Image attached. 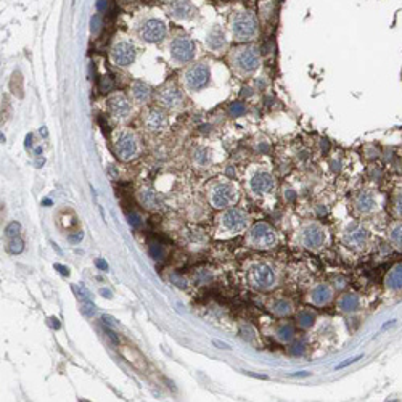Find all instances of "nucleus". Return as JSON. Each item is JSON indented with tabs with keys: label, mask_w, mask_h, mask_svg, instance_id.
<instances>
[{
	"label": "nucleus",
	"mask_w": 402,
	"mask_h": 402,
	"mask_svg": "<svg viewBox=\"0 0 402 402\" xmlns=\"http://www.w3.org/2000/svg\"><path fill=\"white\" fill-rule=\"evenodd\" d=\"M275 338H277L280 343H291L295 338V327L291 323H280L277 330H275Z\"/></svg>",
	"instance_id": "27"
},
{
	"label": "nucleus",
	"mask_w": 402,
	"mask_h": 402,
	"mask_svg": "<svg viewBox=\"0 0 402 402\" xmlns=\"http://www.w3.org/2000/svg\"><path fill=\"white\" fill-rule=\"evenodd\" d=\"M7 248H8V251L12 253V254H18V253H21L24 250V243H23V240H20L18 236H15V238H10Z\"/></svg>",
	"instance_id": "31"
},
{
	"label": "nucleus",
	"mask_w": 402,
	"mask_h": 402,
	"mask_svg": "<svg viewBox=\"0 0 402 402\" xmlns=\"http://www.w3.org/2000/svg\"><path fill=\"white\" fill-rule=\"evenodd\" d=\"M248 282L256 290L267 291L275 286V272L266 262L253 264L248 271Z\"/></svg>",
	"instance_id": "4"
},
{
	"label": "nucleus",
	"mask_w": 402,
	"mask_h": 402,
	"mask_svg": "<svg viewBox=\"0 0 402 402\" xmlns=\"http://www.w3.org/2000/svg\"><path fill=\"white\" fill-rule=\"evenodd\" d=\"M100 293H102V295L105 296V298H113V296H111V293H109V291H106V290H102Z\"/></svg>",
	"instance_id": "44"
},
{
	"label": "nucleus",
	"mask_w": 402,
	"mask_h": 402,
	"mask_svg": "<svg viewBox=\"0 0 402 402\" xmlns=\"http://www.w3.org/2000/svg\"><path fill=\"white\" fill-rule=\"evenodd\" d=\"M114 148H116V155L123 159V161H130L139 156V140L137 137L129 130L119 132V135L116 137V142H114Z\"/></svg>",
	"instance_id": "7"
},
{
	"label": "nucleus",
	"mask_w": 402,
	"mask_h": 402,
	"mask_svg": "<svg viewBox=\"0 0 402 402\" xmlns=\"http://www.w3.org/2000/svg\"><path fill=\"white\" fill-rule=\"evenodd\" d=\"M20 230H21V225L18 222H12L7 225V229H5V235H7L8 238H15V236H18Z\"/></svg>",
	"instance_id": "33"
},
{
	"label": "nucleus",
	"mask_w": 402,
	"mask_h": 402,
	"mask_svg": "<svg viewBox=\"0 0 402 402\" xmlns=\"http://www.w3.org/2000/svg\"><path fill=\"white\" fill-rule=\"evenodd\" d=\"M332 299H333V290L332 286L327 283H318L317 286H314V290L309 295V301L317 307L327 306Z\"/></svg>",
	"instance_id": "18"
},
{
	"label": "nucleus",
	"mask_w": 402,
	"mask_h": 402,
	"mask_svg": "<svg viewBox=\"0 0 402 402\" xmlns=\"http://www.w3.org/2000/svg\"><path fill=\"white\" fill-rule=\"evenodd\" d=\"M168 34V27L166 24L163 23L161 20H156V18H150L147 20L145 23H143L140 27H139V36L142 41H145L148 43H158L161 42L164 37Z\"/></svg>",
	"instance_id": "10"
},
{
	"label": "nucleus",
	"mask_w": 402,
	"mask_h": 402,
	"mask_svg": "<svg viewBox=\"0 0 402 402\" xmlns=\"http://www.w3.org/2000/svg\"><path fill=\"white\" fill-rule=\"evenodd\" d=\"M248 212L241 208H229L221 216V224L225 232L236 235L248 227Z\"/></svg>",
	"instance_id": "8"
},
{
	"label": "nucleus",
	"mask_w": 402,
	"mask_h": 402,
	"mask_svg": "<svg viewBox=\"0 0 402 402\" xmlns=\"http://www.w3.org/2000/svg\"><path fill=\"white\" fill-rule=\"evenodd\" d=\"M368 230L359 224H352L344 232V243L352 250H362L368 243Z\"/></svg>",
	"instance_id": "12"
},
{
	"label": "nucleus",
	"mask_w": 402,
	"mask_h": 402,
	"mask_svg": "<svg viewBox=\"0 0 402 402\" xmlns=\"http://www.w3.org/2000/svg\"><path fill=\"white\" fill-rule=\"evenodd\" d=\"M209 78H211V73H209V68L205 63H198L190 66L189 69L185 71L184 74V82L185 87L191 92H198L209 84Z\"/></svg>",
	"instance_id": "6"
},
{
	"label": "nucleus",
	"mask_w": 402,
	"mask_h": 402,
	"mask_svg": "<svg viewBox=\"0 0 402 402\" xmlns=\"http://www.w3.org/2000/svg\"><path fill=\"white\" fill-rule=\"evenodd\" d=\"M135 47L127 41H119L111 48V62L118 66H129L135 62Z\"/></svg>",
	"instance_id": "11"
},
{
	"label": "nucleus",
	"mask_w": 402,
	"mask_h": 402,
	"mask_svg": "<svg viewBox=\"0 0 402 402\" xmlns=\"http://www.w3.org/2000/svg\"><path fill=\"white\" fill-rule=\"evenodd\" d=\"M103 320H105V323L108 325V327H114V318H113V317H109V316H103Z\"/></svg>",
	"instance_id": "40"
},
{
	"label": "nucleus",
	"mask_w": 402,
	"mask_h": 402,
	"mask_svg": "<svg viewBox=\"0 0 402 402\" xmlns=\"http://www.w3.org/2000/svg\"><path fill=\"white\" fill-rule=\"evenodd\" d=\"M362 357H363V356H362V354H359V356H354V357H351V359H346V360H344L343 363H338V365H337V370H338V368H344V367L351 365V363L357 362V360H359V359H362Z\"/></svg>",
	"instance_id": "36"
},
{
	"label": "nucleus",
	"mask_w": 402,
	"mask_h": 402,
	"mask_svg": "<svg viewBox=\"0 0 402 402\" xmlns=\"http://www.w3.org/2000/svg\"><path fill=\"white\" fill-rule=\"evenodd\" d=\"M168 12L175 20H191L196 15V7L191 0H170Z\"/></svg>",
	"instance_id": "15"
},
{
	"label": "nucleus",
	"mask_w": 402,
	"mask_h": 402,
	"mask_svg": "<svg viewBox=\"0 0 402 402\" xmlns=\"http://www.w3.org/2000/svg\"><path fill=\"white\" fill-rule=\"evenodd\" d=\"M238 200V191L230 182H217L209 190V201L217 209L230 208Z\"/></svg>",
	"instance_id": "5"
},
{
	"label": "nucleus",
	"mask_w": 402,
	"mask_h": 402,
	"mask_svg": "<svg viewBox=\"0 0 402 402\" xmlns=\"http://www.w3.org/2000/svg\"><path fill=\"white\" fill-rule=\"evenodd\" d=\"M50 322H52V327H53V328H60V323H58L57 318H53V317H52V318H50Z\"/></svg>",
	"instance_id": "43"
},
{
	"label": "nucleus",
	"mask_w": 402,
	"mask_h": 402,
	"mask_svg": "<svg viewBox=\"0 0 402 402\" xmlns=\"http://www.w3.org/2000/svg\"><path fill=\"white\" fill-rule=\"evenodd\" d=\"M316 322V316L311 311H301L298 314V325L301 328H311Z\"/></svg>",
	"instance_id": "30"
},
{
	"label": "nucleus",
	"mask_w": 402,
	"mask_h": 402,
	"mask_svg": "<svg viewBox=\"0 0 402 402\" xmlns=\"http://www.w3.org/2000/svg\"><path fill=\"white\" fill-rule=\"evenodd\" d=\"M121 354H123L124 359L127 360L130 365H134L137 370H145L147 363L139 351H135L134 348H130V346H124V348H121Z\"/></svg>",
	"instance_id": "23"
},
{
	"label": "nucleus",
	"mask_w": 402,
	"mask_h": 402,
	"mask_svg": "<svg viewBox=\"0 0 402 402\" xmlns=\"http://www.w3.org/2000/svg\"><path fill=\"white\" fill-rule=\"evenodd\" d=\"M275 185V179L271 172H266V170H261V172H256L250 179V190L254 195H266L269 193Z\"/></svg>",
	"instance_id": "16"
},
{
	"label": "nucleus",
	"mask_w": 402,
	"mask_h": 402,
	"mask_svg": "<svg viewBox=\"0 0 402 402\" xmlns=\"http://www.w3.org/2000/svg\"><path fill=\"white\" fill-rule=\"evenodd\" d=\"M170 57H172L174 62L177 63H189L195 57V42L190 39V37H175V39L170 42Z\"/></svg>",
	"instance_id": "9"
},
{
	"label": "nucleus",
	"mask_w": 402,
	"mask_h": 402,
	"mask_svg": "<svg viewBox=\"0 0 402 402\" xmlns=\"http://www.w3.org/2000/svg\"><path fill=\"white\" fill-rule=\"evenodd\" d=\"M214 344L221 346V349H229V346H227V344H224V343H219V341H214Z\"/></svg>",
	"instance_id": "45"
},
{
	"label": "nucleus",
	"mask_w": 402,
	"mask_h": 402,
	"mask_svg": "<svg viewBox=\"0 0 402 402\" xmlns=\"http://www.w3.org/2000/svg\"><path fill=\"white\" fill-rule=\"evenodd\" d=\"M208 151L206 150H200L198 151V156H196V161L198 163H201V164H205V163H208Z\"/></svg>",
	"instance_id": "37"
},
{
	"label": "nucleus",
	"mask_w": 402,
	"mask_h": 402,
	"mask_svg": "<svg viewBox=\"0 0 402 402\" xmlns=\"http://www.w3.org/2000/svg\"><path fill=\"white\" fill-rule=\"evenodd\" d=\"M246 243L254 250H271L277 245V233L267 222H257L248 230Z\"/></svg>",
	"instance_id": "3"
},
{
	"label": "nucleus",
	"mask_w": 402,
	"mask_h": 402,
	"mask_svg": "<svg viewBox=\"0 0 402 402\" xmlns=\"http://www.w3.org/2000/svg\"><path fill=\"white\" fill-rule=\"evenodd\" d=\"M97 266L102 269V271H108V264L105 262V261H102V259H98L97 261Z\"/></svg>",
	"instance_id": "42"
},
{
	"label": "nucleus",
	"mask_w": 402,
	"mask_h": 402,
	"mask_svg": "<svg viewBox=\"0 0 402 402\" xmlns=\"http://www.w3.org/2000/svg\"><path fill=\"white\" fill-rule=\"evenodd\" d=\"M230 64L241 76H250L256 73L261 66V53L254 45L236 47L230 53Z\"/></svg>",
	"instance_id": "1"
},
{
	"label": "nucleus",
	"mask_w": 402,
	"mask_h": 402,
	"mask_svg": "<svg viewBox=\"0 0 402 402\" xmlns=\"http://www.w3.org/2000/svg\"><path fill=\"white\" fill-rule=\"evenodd\" d=\"M69 240H71V241H74V243H78V241L82 240V232H78L76 235H71V236H69Z\"/></svg>",
	"instance_id": "41"
},
{
	"label": "nucleus",
	"mask_w": 402,
	"mask_h": 402,
	"mask_svg": "<svg viewBox=\"0 0 402 402\" xmlns=\"http://www.w3.org/2000/svg\"><path fill=\"white\" fill-rule=\"evenodd\" d=\"M393 214L398 219H402V191L396 193L393 200Z\"/></svg>",
	"instance_id": "32"
},
{
	"label": "nucleus",
	"mask_w": 402,
	"mask_h": 402,
	"mask_svg": "<svg viewBox=\"0 0 402 402\" xmlns=\"http://www.w3.org/2000/svg\"><path fill=\"white\" fill-rule=\"evenodd\" d=\"M301 240L302 245L309 248V250H318L325 243V230L318 224H309L302 230Z\"/></svg>",
	"instance_id": "13"
},
{
	"label": "nucleus",
	"mask_w": 402,
	"mask_h": 402,
	"mask_svg": "<svg viewBox=\"0 0 402 402\" xmlns=\"http://www.w3.org/2000/svg\"><path fill=\"white\" fill-rule=\"evenodd\" d=\"M55 269H58L60 274H62V275H69V269H68V267H64V266H62V264H55Z\"/></svg>",
	"instance_id": "39"
},
{
	"label": "nucleus",
	"mask_w": 402,
	"mask_h": 402,
	"mask_svg": "<svg viewBox=\"0 0 402 402\" xmlns=\"http://www.w3.org/2000/svg\"><path fill=\"white\" fill-rule=\"evenodd\" d=\"M158 102L161 103L164 108L177 109L182 106V103H184V95H182V92L174 84H168L158 93Z\"/></svg>",
	"instance_id": "14"
},
{
	"label": "nucleus",
	"mask_w": 402,
	"mask_h": 402,
	"mask_svg": "<svg viewBox=\"0 0 402 402\" xmlns=\"http://www.w3.org/2000/svg\"><path fill=\"white\" fill-rule=\"evenodd\" d=\"M245 111L246 108L243 103H233L232 106H230V114H232V116H241Z\"/></svg>",
	"instance_id": "35"
},
{
	"label": "nucleus",
	"mask_w": 402,
	"mask_h": 402,
	"mask_svg": "<svg viewBox=\"0 0 402 402\" xmlns=\"http://www.w3.org/2000/svg\"><path fill=\"white\" fill-rule=\"evenodd\" d=\"M293 348H295V349L291 351V352H293V354H298V352L301 354V352L304 351V343H302V341H301V343H296V344L293 346Z\"/></svg>",
	"instance_id": "38"
},
{
	"label": "nucleus",
	"mask_w": 402,
	"mask_h": 402,
	"mask_svg": "<svg viewBox=\"0 0 402 402\" xmlns=\"http://www.w3.org/2000/svg\"><path fill=\"white\" fill-rule=\"evenodd\" d=\"M139 201H140L142 205L145 206L147 209H159V208H161V200H159L158 193H155V191L150 190V189L140 190V193H139Z\"/></svg>",
	"instance_id": "26"
},
{
	"label": "nucleus",
	"mask_w": 402,
	"mask_h": 402,
	"mask_svg": "<svg viewBox=\"0 0 402 402\" xmlns=\"http://www.w3.org/2000/svg\"><path fill=\"white\" fill-rule=\"evenodd\" d=\"M360 307V298L354 293H346L338 299V309L343 312H356Z\"/></svg>",
	"instance_id": "24"
},
{
	"label": "nucleus",
	"mask_w": 402,
	"mask_h": 402,
	"mask_svg": "<svg viewBox=\"0 0 402 402\" xmlns=\"http://www.w3.org/2000/svg\"><path fill=\"white\" fill-rule=\"evenodd\" d=\"M389 241L396 250L402 251V222L394 224L393 227L389 229Z\"/></svg>",
	"instance_id": "29"
},
{
	"label": "nucleus",
	"mask_w": 402,
	"mask_h": 402,
	"mask_svg": "<svg viewBox=\"0 0 402 402\" xmlns=\"http://www.w3.org/2000/svg\"><path fill=\"white\" fill-rule=\"evenodd\" d=\"M206 45L208 48H211L212 52H221L225 48V45H227V37H225V32L219 24L212 26L211 31L208 32Z\"/></svg>",
	"instance_id": "19"
},
{
	"label": "nucleus",
	"mask_w": 402,
	"mask_h": 402,
	"mask_svg": "<svg viewBox=\"0 0 402 402\" xmlns=\"http://www.w3.org/2000/svg\"><path fill=\"white\" fill-rule=\"evenodd\" d=\"M354 206L360 214H372L377 209L378 203L375 195L370 193V191H360V193L356 196Z\"/></svg>",
	"instance_id": "20"
},
{
	"label": "nucleus",
	"mask_w": 402,
	"mask_h": 402,
	"mask_svg": "<svg viewBox=\"0 0 402 402\" xmlns=\"http://www.w3.org/2000/svg\"><path fill=\"white\" fill-rule=\"evenodd\" d=\"M384 286L391 291L402 290V262H398L389 269V272L384 277Z\"/></svg>",
	"instance_id": "22"
},
{
	"label": "nucleus",
	"mask_w": 402,
	"mask_h": 402,
	"mask_svg": "<svg viewBox=\"0 0 402 402\" xmlns=\"http://www.w3.org/2000/svg\"><path fill=\"white\" fill-rule=\"evenodd\" d=\"M145 124L147 127L151 132H161L164 127L168 126V118L161 109H150L145 118Z\"/></svg>",
	"instance_id": "21"
},
{
	"label": "nucleus",
	"mask_w": 402,
	"mask_h": 402,
	"mask_svg": "<svg viewBox=\"0 0 402 402\" xmlns=\"http://www.w3.org/2000/svg\"><path fill=\"white\" fill-rule=\"evenodd\" d=\"M132 97H134V100L137 103H147L148 100H150V97H151V89L148 87L145 82H140V81H135V82H132Z\"/></svg>",
	"instance_id": "25"
},
{
	"label": "nucleus",
	"mask_w": 402,
	"mask_h": 402,
	"mask_svg": "<svg viewBox=\"0 0 402 402\" xmlns=\"http://www.w3.org/2000/svg\"><path fill=\"white\" fill-rule=\"evenodd\" d=\"M108 108L113 118L116 119H127L130 114V103L124 93H113L108 98Z\"/></svg>",
	"instance_id": "17"
},
{
	"label": "nucleus",
	"mask_w": 402,
	"mask_h": 402,
	"mask_svg": "<svg viewBox=\"0 0 402 402\" xmlns=\"http://www.w3.org/2000/svg\"><path fill=\"white\" fill-rule=\"evenodd\" d=\"M150 254H151V257H155V259H163L164 251H163L161 245H158V243H151V245H150Z\"/></svg>",
	"instance_id": "34"
},
{
	"label": "nucleus",
	"mask_w": 402,
	"mask_h": 402,
	"mask_svg": "<svg viewBox=\"0 0 402 402\" xmlns=\"http://www.w3.org/2000/svg\"><path fill=\"white\" fill-rule=\"evenodd\" d=\"M271 312H274L278 317L290 316L293 312V304L288 299H275L271 304Z\"/></svg>",
	"instance_id": "28"
},
{
	"label": "nucleus",
	"mask_w": 402,
	"mask_h": 402,
	"mask_svg": "<svg viewBox=\"0 0 402 402\" xmlns=\"http://www.w3.org/2000/svg\"><path fill=\"white\" fill-rule=\"evenodd\" d=\"M230 31L235 41L251 42L259 34V23L251 12H238L230 20Z\"/></svg>",
	"instance_id": "2"
}]
</instances>
